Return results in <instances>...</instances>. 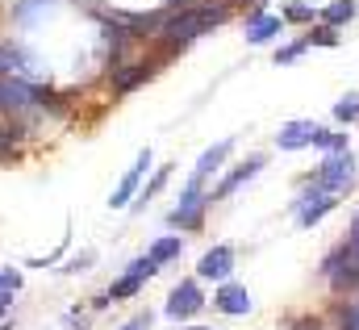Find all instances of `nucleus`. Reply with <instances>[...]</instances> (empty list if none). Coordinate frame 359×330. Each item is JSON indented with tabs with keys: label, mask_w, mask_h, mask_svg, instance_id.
<instances>
[{
	"label": "nucleus",
	"mask_w": 359,
	"mask_h": 330,
	"mask_svg": "<svg viewBox=\"0 0 359 330\" xmlns=\"http://www.w3.org/2000/svg\"><path fill=\"white\" fill-rule=\"evenodd\" d=\"M226 17H230V8H226V4H201V8H180L176 17H168V21H163V38H168V51H180L184 42H192V38H201V34L217 29V25H222Z\"/></svg>",
	"instance_id": "nucleus-1"
},
{
	"label": "nucleus",
	"mask_w": 359,
	"mask_h": 330,
	"mask_svg": "<svg viewBox=\"0 0 359 330\" xmlns=\"http://www.w3.org/2000/svg\"><path fill=\"white\" fill-rule=\"evenodd\" d=\"M313 184L326 188V192H347L355 184V159H351V151H330L326 164L318 167V180Z\"/></svg>",
	"instance_id": "nucleus-2"
},
{
	"label": "nucleus",
	"mask_w": 359,
	"mask_h": 330,
	"mask_svg": "<svg viewBox=\"0 0 359 330\" xmlns=\"http://www.w3.org/2000/svg\"><path fill=\"white\" fill-rule=\"evenodd\" d=\"M205 205H209V197H201V184H188L184 197H180V205L172 209V226H180V230H196L201 218H205Z\"/></svg>",
	"instance_id": "nucleus-3"
},
{
	"label": "nucleus",
	"mask_w": 359,
	"mask_h": 330,
	"mask_svg": "<svg viewBox=\"0 0 359 330\" xmlns=\"http://www.w3.org/2000/svg\"><path fill=\"white\" fill-rule=\"evenodd\" d=\"M334 205H339V192H326V188L313 184V192H305V197L297 201V222H301V226H313V222H322Z\"/></svg>",
	"instance_id": "nucleus-4"
},
{
	"label": "nucleus",
	"mask_w": 359,
	"mask_h": 330,
	"mask_svg": "<svg viewBox=\"0 0 359 330\" xmlns=\"http://www.w3.org/2000/svg\"><path fill=\"white\" fill-rule=\"evenodd\" d=\"M38 100H50V96L38 92V88H29V84H21V80H0V109L25 113V109H34Z\"/></svg>",
	"instance_id": "nucleus-5"
},
{
	"label": "nucleus",
	"mask_w": 359,
	"mask_h": 330,
	"mask_svg": "<svg viewBox=\"0 0 359 330\" xmlns=\"http://www.w3.org/2000/svg\"><path fill=\"white\" fill-rule=\"evenodd\" d=\"M147 167H151V151H142L138 159H134V167L121 176V184L113 188V197H109V205L113 209H121V205H130V197L138 192V184H142V176H147Z\"/></svg>",
	"instance_id": "nucleus-6"
},
{
	"label": "nucleus",
	"mask_w": 359,
	"mask_h": 330,
	"mask_svg": "<svg viewBox=\"0 0 359 330\" xmlns=\"http://www.w3.org/2000/svg\"><path fill=\"white\" fill-rule=\"evenodd\" d=\"M318 134H322V126H313V121H288V126L276 134V147H280V151H301V147H313Z\"/></svg>",
	"instance_id": "nucleus-7"
},
{
	"label": "nucleus",
	"mask_w": 359,
	"mask_h": 330,
	"mask_svg": "<svg viewBox=\"0 0 359 330\" xmlns=\"http://www.w3.org/2000/svg\"><path fill=\"white\" fill-rule=\"evenodd\" d=\"M201 305H205L201 289H196L192 280H184V284H176V289H172V297H168V318H192Z\"/></svg>",
	"instance_id": "nucleus-8"
},
{
	"label": "nucleus",
	"mask_w": 359,
	"mask_h": 330,
	"mask_svg": "<svg viewBox=\"0 0 359 330\" xmlns=\"http://www.w3.org/2000/svg\"><path fill=\"white\" fill-rule=\"evenodd\" d=\"M205 280H226L230 272H234V247H213V251H205L201 255V268H196Z\"/></svg>",
	"instance_id": "nucleus-9"
},
{
	"label": "nucleus",
	"mask_w": 359,
	"mask_h": 330,
	"mask_svg": "<svg viewBox=\"0 0 359 330\" xmlns=\"http://www.w3.org/2000/svg\"><path fill=\"white\" fill-rule=\"evenodd\" d=\"M213 305H217L222 314H230V318H243V314H251V293L238 289V284H226V289H217Z\"/></svg>",
	"instance_id": "nucleus-10"
},
{
	"label": "nucleus",
	"mask_w": 359,
	"mask_h": 330,
	"mask_svg": "<svg viewBox=\"0 0 359 330\" xmlns=\"http://www.w3.org/2000/svg\"><path fill=\"white\" fill-rule=\"evenodd\" d=\"M259 167H264V159H259V155H255V159H247V164L238 167V171H230V176L217 184V192H209V201H222V197H230L238 184H247L251 176H259Z\"/></svg>",
	"instance_id": "nucleus-11"
},
{
	"label": "nucleus",
	"mask_w": 359,
	"mask_h": 330,
	"mask_svg": "<svg viewBox=\"0 0 359 330\" xmlns=\"http://www.w3.org/2000/svg\"><path fill=\"white\" fill-rule=\"evenodd\" d=\"M230 147H234V138H226V143H217L213 151H205V155H201V164H196V171H192V180H188V184H201V180H205L209 171H217V167H222V159L230 155Z\"/></svg>",
	"instance_id": "nucleus-12"
},
{
	"label": "nucleus",
	"mask_w": 359,
	"mask_h": 330,
	"mask_svg": "<svg viewBox=\"0 0 359 330\" xmlns=\"http://www.w3.org/2000/svg\"><path fill=\"white\" fill-rule=\"evenodd\" d=\"M280 21L284 17H251V25H247V42H268V38H276L280 34Z\"/></svg>",
	"instance_id": "nucleus-13"
},
{
	"label": "nucleus",
	"mask_w": 359,
	"mask_h": 330,
	"mask_svg": "<svg viewBox=\"0 0 359 330\" xmlns=\"http://www.w3.org/2000/svg\"><path fill=\"white\" fill-rule=\"evenodd\" d=\"M130 67H134V72H117V80H113L117 84V92H134L138 84L155 72V63H130Z\"/></svg>",
	"instance_id": "nucleus-14"
},
{
	"label": "nucleus",
	"mask_w": 359,
	"mask_h": 330,
	"mask_svg": "<svg viewBox=\"0 0 359 330\" xmlns=\"http://www.w3.org/2000/svg\"><path fill=\"white\" fill-rule=\"evenodd\" d=\"M138 289H142V276H138V272H126V276L109 289V301H126V297H134Z\"/></svg>",
	"instance_id": "nucleus-15"
},
{
	"label": "nucleus",
	"mask_w": 359,
	"mask_h": 330,
	"mask_svg": "<svg viewBox=\"0 0 359 330\" xmlns=\"http://www.w3.org/2000/svg\"><path fill=\"white\" fill-rule=\"evenodd\" d=\"M38 13H50V0H21V4L13 8L17 25H34V17H38Z\"/></svg>",
	"instance_id": "nucleus-16"
},
{
	"label": "nucleus",
	"mask_w": 359,
	"mask_h": 330,
	"mask_svg": "<svg viewBox=\"0 0 359 330\" xmlns=\"http://www.w3.org/2000/svg\"><path fill=\"white\" fill-rule=\"evenodd\" d=\"M355 17V0H334V4H326V25H343V21H351Z\"/></svg>",
	"instance_id": "nucleus-17"
},
{
	"label": "nucleus",
	"mask_w": 359,
	"mask_h": 330,
	"mask_svg": "<svg viewBox=\"0 0 359 330\" xmlns=\"http://www.w3.org/2000/svg\"><path fill=\"white\" fill-rule=\"evenodd\" d=\"M180 255V235H168V239H159L155 247H151V259L155 263H168V259H176Z\"/></svg>",
	"instance_id": "nucleus-18"
},
{
	"label": "nucleus",
	"mask_w": 359,
	"mask_h": 330,
	"mask_svg": "<svg viewBox=\"0 0 359 330\" xmlns=\"http://www.w3.org/2000/svg\"><path fill=\"white\" fill-rule=\"evenodd\" d=\"M17 143H21V130H17V126H0V164H8V159H13Z\"/></svg>",
	"instance_id": "nucleus-19"
},
{
	"label": "nucleus",
	"mask_w": 359,
	"mask_h": 330,
	"mask_svg": "<svg viewBox=\"0 0 359 330\" xmlns=\"http://www.w3.org/2000/svg\"><path fill=\"white\" fill-rule=\"evenodd\" d=\"M334 117H339V121H355V117H359V96H355V92H351V96H343V100L334 105Z\"/></svg>",
	"instance_id": "nucleus-20"
},
{
	"label": "nucleus",
	"mask_w": 359,
	"mask_h": 330,
	"mask_svg": "<svg viewBox=\"0 0 359 330\" xmlns=\"http://www.w3.org/2000/svg\"><path fill=\"white\" fill-rule=\"evenodd\" d=\"M168 176H172V167H159V171H155V180H151V184L142 188V197H138V205H147V201H151V197H155V192H159V188L168 184Z\"/></svg>",
	"instance_id": "nucleus-21"
},
{
	"label": "nucleus",
	"mask_w": 359,
	"mask_h": 330,
	"mask_svg": "<svg viewBox=\"0 0 359 330\" xmlns=\"http://www.w3.org/2000/svg\"><path fill=\"white\" fill-rule=\"evenodd\" d=\"M305 42H309V46H313V42H318V46H339V34H334V25H322V29H313Z\"/></svg>",
	"instance_id": "nucleus-22"
},
{
	"label": "nucleus",
	"mask_w": 359,
	"mask_h": 330,
	"mask_svg": "<svg viewBox=\"0 0 359 330\" xmlns=\"http://www.w3.org/2000/svg\"><path fill=\"white\" fill-rule=\"evenodd\" d=\"M313 147H326V151H347V134H326V130H322Z\"/></svg>",
	"instance_id": "nucleus-23"
},
{
	"label": "nucleus",
	"mask_w": 359,
	"mask_h": 330,
	"mask_svg": "<svg viewBox=\"0 0 359 330\" xmlns=\"http://www.w3.org/2000/svg\"><path fill=\"white\" fill-rule=\"evenodd\" d=\"M284 21H297V25H301V21H313V8H309V4H288V8H284Z\"/></svg>",
	"instance_id": "nucleus-24"
},
{
	"label": "nucleus",
	"mask_w": 359,
	"mask_h": 330,
	"mask_svg": "<svg viewBox=\"0 0 359 330\" xmlns=\"http://www.w3.org/2000/svg\"><path fill=\"white\" fill-rule=\"evenodd\" d=\"M17 67H21V55H17L13 46H0V76H4V72H17Z\"/></svg>",
	"instance_id": "nucleus-25"
},
{
	"label": "nucleus",
	"mask_w": 359,
	"mask_h": 330,
	"mask_svg": "<svg viewBox=\"0 0 359 330\" xmlns=\"http://www.w3.org/2000/svg\"><path fill=\"white\" fill-rule=\"evenodd\" d=\"M305 46H309V42H297V46H284V51L276 55V63L284 67V63H292V59H301V55H305Z\"/></svg>",
	"instance_id": "nucleus-26"
},
{
	"label": "nucleus",
	"mask_w": 359,
	"mask_h": 330,
	"mask_svg": "<svg viewBox=\"0 0 359 330\" xmlns=\"http://www.w3.org/2000/svg\"><path fill=\"white\" fill-rule=\"evenodd\" d=\"M0 289H4V293H17V289H21V272L4 268V272H0Z\"/></svg>",
	"instance_id": "nucleus-27"
},
{
	"label": "nucleus",
	"mask_w": 359,
	"mask_h": 330,
	"mask_svg": "<svg viewBox=\"0 0 359 330\" xmlns=\"http://www.w3.org/2000/svg\"><path fill=\"white\" fill-rule=\"evenodd\" d=\"M121 330H151V314H138V318H130Z\"/></svg>",
	"instance_id": "nucleus-28"
},
{
	"label": "nucleus",
	"mask_w": 359,
	"mask_h": 330,
	"mask_svg": "<svg viewBox=\"0 0 359 330\" xmlns=\"http://www.w3.org/2000/svg\"><path fill=\"white\" fill-rule=\"evenodd\" d=\"M84 263H92V251H84V255H76V259H72V263H67V268H63V272H80V268H84Z\"/></svg>",
	"instance_id": "nucleus-29"
},
{
	"label": "nucleus",
	"mask_w": 359,
	"mask_h": 330,
	"mask_svg": "<svg viewBox=\"0 0 359 330\" xmlns=\"http://www.w3.org/2000/svg\"><path fill=\"white\" fill-rule=\"evenodd\" d=\"M343 330H359V305H351V310H347V322H343Z\"/></svg>",
	"instance_id": "nucleus-30"
},
{
	"label": "nucleus",
	"mask_w": 359,
	"mask_h": 330,
	"mask_svg": "<svg viewBox=\"0 0 359 330\" xmlns=\"http://www.w3.org/2000/svg\"><path fill=\"white\" fill-rule=\"evenodd\" d=\"M347 243L359 251V213H355V222H351V239H347Z\"/></svg>",
	"instance_id": "nucleus-31"
},
{
	"label": "nucleus",
	"mask_w": 359,
	"mask_h": 330,
	"mask_svg": "<svg viewBox=\"0 0 359 330\" xmlns=\"http://www.w3.org/2000/svg\"><path fill=\"white\" fill-rule=\"evenodd\" d=\"M8 301H13V297H8V293L0 289V318H4V310H8Z\"/></svg>",
	"instance_id": "nucleus-32"
},
{
	"label": "nucleus",
	"mask_w": 359,
	"mask_h": 330,
	"mask_svg": "<svg viewBox=\"0 0 359 330\" xmlns=\"http://www.w3.org/2000/svg\"><path fill=\"white\" fill-rule=\"evenodd\" d=\"M192 330H201V326H192Z\"/></svg>",
	"instance_id": "nucleus-33"
}]
</instances>
